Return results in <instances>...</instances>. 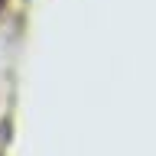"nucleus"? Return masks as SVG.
I'll return each mask as SVG.
<instances>
[{"label":"nucleus","mask_w":156,"mask_h":156,"mask_svg":"<svg viewBox=\"0 0 156 156\" xmlns=\"http://www.w3.org/2000/svg\"><path fill=\"white\" fill-rule=\"evenodd\" d=\"M0 7H3V0H0Z\"/></svg>","instance_id":"1"}]
</instances>
